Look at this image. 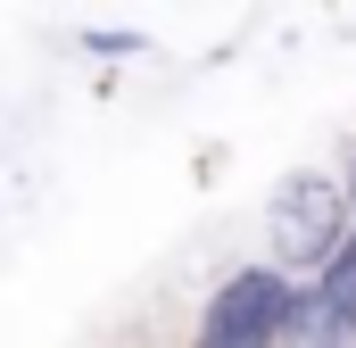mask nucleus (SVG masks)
<instances>
[{"label":"nucleus","mask_w":356,"mask_h":348,"mask_svg":"<svg viewBox=\"0 0 356 348\" xmlns=\"http://www.w3.org/2000/svg\"><path fill=\"white\" fill-rule=\"evenodd\" d=\"M298 324V290L282 265H241L207 307H199V348H282Z\"/></svg>","instance_id":"obj_1"},{"label":"nucleus","mask_w":356,"mask_h":348,"mask_svg":"<svg viewBox=\"0 0 356 348\" xmlns=\"http://www.w3.org/2000/svg\"><path fill=\"white\" fill-rule=\"evenodd\" d=\"M273 241L290 249V258H332L348 232H340V199L323 191V182H290L282 191V207H273Z\"/></svg>","instance_id":"obj_2"},{"label":"nucleus","mask_w":356,"mask_h":348,"mask_svg":"<svg viewBox=\"0 0 356 348\" xmlns=\"http://www.w3.org/2000/svg\"><path fill=\"white\" fill-rule=\"evenodd\" d=\"M315 315L332 332H356V232L323 258V290H315Z\"/></svg>","instance_id":"obj_3"},{"label":"nucleus","mask_w":356,"mask_h":348,"mask_svg":"<svg viewBox=\"0 0 356 348\" xmlns=\"http://www.w3.org/2000/svg\"><path fill=\"white\" fill-rule=\"evenodd\" d=\"M348 199H356V174H348Z\"/></svg>","instance_id":"obj_4"}]
</instances>
